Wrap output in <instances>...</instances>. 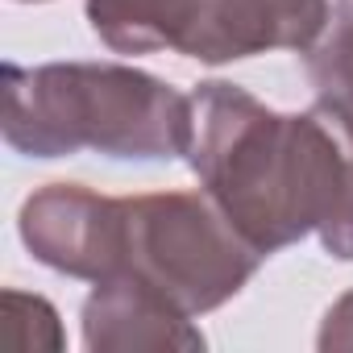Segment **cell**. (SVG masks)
I'll return each instance as SVG.
<instances>
[{"instance_id": "obj_1", "label": "cell", "mask_w": 353, "mask_h": 353, "mask_svg": "<svg viewBox=\"0 0 353 353\" xmlns=\"http://www.w3.org/2000/svg\"><path fill=\"white\" fill-rule=\"evenodd\" d=\"M196 137L188 162L221 212L262 250L320 233L345 200V141L332 104L274 112L237 83L192 92Z\"/></svg>"}, {"instance_id": "obj_2", "label": "cell", "mask_w": 353, "mask_h": 353, "mask_svg": "<svg viewBox=\"0 0 353 353\" xmlns=\"http://www.w3.org/2000/svg\"><path fill=\"white\" fill-rule=\"evenodd\" d=\"M5 141L30 158L96 150L129 162L188 158L192 96L121 63L5 67Z\"/></svg>"}, {"instance_id": "obj_3", "label": "cell", "mask_w": 353, "mask_h": 353, "mask_svg": "<svg viewBox=\"0 0 353 353\" xmlns=\"http://www.w3.org/2000/svg\"><path fill=\"white\" fill-rule=\"evenodd\" d=\"M262 250L208 192H150L121 200L117 274H133L188 316L229 303L262 266Z\"/></svg>"}, {"instance_id": "obj_4", "label": "cell", "mask_w": 353, "mask_h": 353, "mask_svg": "<svg viewBox=\"0 0 353 353\" xmlns=\"http://www.w3.org/2000/svg\"><path fill=\"white\" fill-rule=\"evenodd\" d=\"M328 0H188L174 50L196 63H237L266 50H312Z\"/></svg>"}, {"instance_id": "obj_5", "label": "cell", "mask_w": 353, "mask_h": 353, "mask_svg": "<svg viewBox=\"0 0 353 353\" xmlns=\"http://www.w3.org/2000/svg\"><path fill=\"white\" fill-rule=\"evenodd\" d=\"M17 229L26 250L59 274L88 283L117 274L121 200L112 196H100L83 183H46L21 204Z\"/></svg>"}, {"instance_id": "obj_6", "label": "cell", "mask_w": 353, "mask_h": 353, "mask_svg": "<svg viewBox=\"0 0 353 353\" xmlns=\"http://www.w3.org/2000/svg\"><path fill=\"white\" fill-rule=\"evenodd\" d=\"M83 345L92 353H192L204 349V332L158 287L108 274L83 299Z\"/></svg>"}, {"instance_id": "obj_7", "label": "cell", "mask_w": 353, "mask_h": 353, "mask_svg": "<svg viewBox=\"0 0 353 353\" xmlns=\"http://www.w3.org/2000/svg\"><path fill=\"white\" fill-rule=\"evenodd\" d=\"M188 0H88L92 34L117 54L174 50Z\"/></svg>"}, {"instance_id": "obj_8", "label": "cell", "mask_w": 353, "mask_h": 353, "mask_svg": "<svg viewBox=\"0 0 353 353\" xmlns=\"http://www.w3.org/2000/svg\"><path fill=\"white\" fill-rule=\"evenodd\" d=\"M67 345L59 312L42 295L5 291L0 295V353H59Z\"/></svg>"}, {"instance_id": "obj_9", "label": "cell", "mask_w": 353, "mask_h": 353, "mask_svg": "<svg viewBox=\"0 0 353 353\" xmlns=\"http://www.w3.org/2000/svg\"><path fill=\"white\" fill-rule=\"evenodd\" d=\"M307 83L316 100L353 108V9H341L332 30L307 54Z\"/></svg>"}, {"instance_id": "obj_10", "label": "cell", "mask_w": 353, "mask_h": 353, "mask_svg": "<svg viewBox=\"0 0 353 353\" xmlns=\"http://www.w3.org/2000/svg\"><path fill=\"white\" fill-rule=\"evenodd\" d=\"M324 104H332V100H324ZM332 112H336V129H341V141H345V200H341L336 216L316 237H320L324 254H332L341 262H353V108L332 104Z\"/></svg>"}, {"instance_id": "obj_11", "label": "cell", "mask_w": 353, "mask_h": 353, "mask_svg": "<svg viewBox=\"0 0 353 353\" xmlns=\"http://www.w3.org/2000/svg\"><path fill=\"white\" fill-rule=\"evenodd\" d=\"M316 349L336 353V349H353V291H345L320 320L316 332Z\"/></svg>"}, {"instance_id": "obj_12", "label": "cell", "mask_w": 353, "mask_h": 353, "mask_svg": "<svg viewBox=\"0 0 353 353\" xmlns=\"http://www.w3.org/2000/svg\"><path fill=\"white\" fill-rule=\"evenodd\" d=\"M17 5H46V0H17Z\"/></svg>"}]
</instances>
